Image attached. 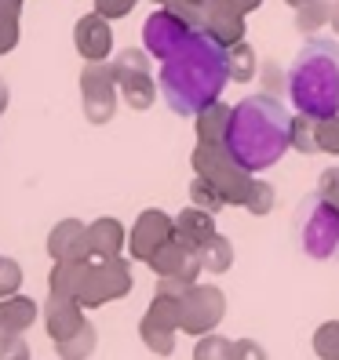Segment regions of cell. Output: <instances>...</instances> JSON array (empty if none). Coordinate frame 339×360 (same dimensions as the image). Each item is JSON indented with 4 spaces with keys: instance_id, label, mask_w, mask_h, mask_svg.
<instances>
[{
    "instance_id": "cell-45",
    "label": "cell",
    "mask_w": 339,
    "mask_h": 360,
    "mask_svg": "<svg viewBox=\"0 0 339 360\" xmlns=\"http://www.w3.org/2000/svg\"><path fill=\"white\" fill-rule=\"evenodd\" d=\"M8 98H11V91H8V84H4V77H0V113L8 110Z\"/></svg>"
},
{
    "instance_id": "cell-40",
    "label": "cell",
    "mask_w": 339,
    "mask_h": 360,
    "mask_svg": "<svg viewBox=\"0 0 339 360\" xmlns=\"http://www.w3.org/2000/svg\"><path fill=\"white\" fill-rule=\"evenodd\" d=\"M30 342H26V335H11L4 346H0V360H30Z\"/></svg>"
},
{
    "instance_id": "cell-21",
    "label": "cell",
    "mask_w": 339,
    "mask_h": 360,
    "mask_svg": "<svg viewBox=\"0 0 339 360\" xmlns=\"http://www.w3.org/2000/svg\"><path fill=\"white\" fill-rule=\"evenodd\" d=\"M88 262H92V259H88ZM88 262H84V259H62V262H51L48 291L77 299V291H80V284H84V273H88Z\"/></svg>"
},
{
    "instance_id": "cell-18",
    "label": "cell",
    "mask_w": 339,
    "mask_h": 360,
    "mask_svg": "<svg viewBox=\"0 0 339 360\" xmlns=\"http://www.w3.org/2000/svg\"><path fill=\"white\" fill-rule=\"evenodd\" d=\"M117 88H121V98L128 110L142 113L150 110L161 95V84H154V73H121L117 77Z\"/></svg>"
},
{
    "instance_id": "cell-49",
    "label": "cell",
    "mask_w": 339,
    "mask_h": 360,
    "mask_svg": "<svg viewBox=\"0 0 339 360\" xmlns=\"http://www.w3.org/2000/svg\"><path fill=\"white\" fill-rule=\"evenodd\" d=\"M328 200H332V204H335V207H339V193H335V197H328Z\"/></svg>"
},
{
    "instance_id": "cell-4",
    "label": "cell",
    "mask_w": 339,
    "mask_h": 360,
    "mask_svg": "<svg viewBox=\"0 0 339 360\" xmlns=\"http://www.w3.org/2000/svg\"><path fill=\"white\" fill-rule=\"evenodd\" d=\"M132 291V262L128 259H92L84 284L77 291V302L84 309H99L106 302H117Z\"/></svg>"
},
{
    "instance_id": "cell-30",
    "label": "cell",
    "mask_w": 339,
    "mask_h": 360,
    "mask_svg": "<svg viewBox=\"0 0 339 360\" xmlns=\"http://www.w3.org/2000/svg\"><path fill=\"white\" fill-rule=\"evenodd\" d=\"M194 360H234V338H226V335H219V331L197 335Z\"/></svg>"
},
{
    "instance_id": "cell-9",
    "label": "cell",
    "mask_w": 339,
    "mask_h": 360,
    "mask_svg": "<svg viewBox=\"0 0 339 360\" xmlns=\"http://www.w3.org/2000/svg\"><path fill=\"white\" fill-rule=\"evenodd\" d=\"M190 33H194V30H190L179 15H172L168 8H157V11L142 22V48L150 51L154 58L164 62L168 55H175V51L186 44Z\"/></svg>"
},
{
    "instance_id": "cell-19",
    "label": "cell",
    "mask_w": 339,
    "mask_h": 360,
    "mask_svg": "<svg viewBox=\"0 0 339 360\" xmlns=\"http://www.w3.org/2000/svg\"><path fill=\"white\" fill-rule=\"evenodd\" d=\"M234 150L226 142H197L194 153H190V164H194V175H204V179H216L219 172H226L234 164Z\"/></svg>"
},
{
    "instance_id": "cell-28",
    "label": "cell",
    "mask_w": 339,
    "mask_h": 360,
    "mask_svg": "<svg viewBox=\"0 0 339 360\" xmlns=\"http://www.w3.org/2000/svg\"><path fill=\"white\" fill-rule=\"evenodd\" d=\"M18 18H23V0H0V55L15 51V44H18Z\"/></svg>"
},
{
    "instance_id": "cell-26",
    "label": "cell",
    "mask_w": 339,
    "mask_h": 360,
    "mask_svg": "<svg viewBox=\"0 0 339 360\" xmlns=\"http://www.w3.org/2000/svg\"><path fill=\"white\" fill-rule=\"evenodd\" d=\"M175 328H164L157 321H150V316H142L139 321V338H142V346L150 349L154 356H172L175 353Z\"/></svg>"
},
{
    "instance_id": "cell-29",
    "label": "cell",
    "mask_w": 339,
    "mask_h": 360,
    "mask_svg": "<svg viewBox=\"0 0 339 360\" xmlns=\"http://www.w3.org/2000/svg\"><path fill=\"white\" fill-rule=\"evenodd\" d=\"M190 204L211 211V215H219L223 207H230L226 197H223V189L211 182V179H204V175H194V182H190Z\"/></svg>"
},
{
    "instance_id": "cell-35",
    "label": "cell",
    "mask_w": 339,
    "mask_h": 360,
    "mask_svg": "<svg viewBox=\"0 0 339 360\" xmlns=\"http://www.w3.org/2000/svg\"><path fill=\"white\" fill-rule=\"evenodd\" d=\"M317 153L339 157V113L317 117Z\"/></svg>"
},
{
    "instance_id": "cell-10",
    "label": "cell",
    "mask_w": 339,
    "mask_h": 360,
    "mask_svg": "<svg viewBox=\"0 0 339 360\" xmlns=\"http://www.w3.org/2000/svg\"><path fill=\"white\" fill-rule=\"evenodd\" d=\"M73 48L80 51L84 62H102L110 58L113 51V30H110V18L92 11V15H80L77 26H73Z\"/></svg>"
},
{
    "instance_id": "cell-36",
    "label": "cell",
    "mask_w": 339,
    "mask_h": 360,
    "mask_svg": "<svg viewBox=\"0 0 339 360\" xmlns=\"http://www.w3.org/2000/svg\"><path fill=\"white\" fill-rule=\"evenodd\" d=\"M172 15H179L190 30H201L204 26V0H168L164 4Z\"/></svg>"
},
{
    "instance_id": "cell-11",
    "label": "cell",
    "mask_w": 339,
    "mask_h": 360,
    "mask_svg": "<svg viewBox=\"0 0 339 360\" xmlns=\"http://www.w3.org/2000/svg\"><path fill=\"white\" fill-rule=\"evenodd\" d=\"M48 255L51 262H62V259H92V248H88V222L80 219H62L51 226L48 233Z\"/></svg>"
},
{
    "instance_id": "cell-27",
    "label": "cell",
    "mask_w": 339,
    "mask_h": 360,
    "mask_svg": "<svg viewBox=\"0 0 339 360\" xmlns=\"http://www.w3.org/2000/svg\"><path fill=\"white\" fill-rule=\"evenodd\" d=\"M332 4L335 0H307V4H300L295 8V30H300L303 37H314L321 26H328Z\"/></svg>"
},
{
    "instance_id": "cell-12",
    "label": "cell",
    "mask_w": 339,
    "mask_h": 360,
    "mask_svg": "<svg viewBox=\"0 0 339 360\" xmlns=\"http://www.w3.org/2000/svg\"><path fill=\"white\" fill-rule=\"evenodd\" d=\"M245 18L248 15L226 8L223 0H204V26H201V33H208L216 44L230 48V44H238V40H245V33H248Z\"/></svg>"
},
{
    "instance_id": "cell-14",
    "label": "cell",
    "mask_w": 339,
    "mask_h": 360,
    "mask_svg": "<svg viewBox=\"0 0 339 360\" xmlns=\"http://www.w3.org/2000/svg\"><path fill=\"white\" fill-rule=\"evenodd\" d=\"M211 233H219L216 229V215L211 211H204V207H197V204H190V207H183L179 215H175V240L183 244V248H190V251H197Z\"/></svg>"
},
{
    "instance_id": "cell-38",
    "label": "cell",
    "mask_w": 339,
    "mask_h": 360,
    "mask_svg": "<svg viewBox=\"0 0 339 360\" xmlns=\"http://www.w3.org/2000/svg\"><path fill=\"white\" fill-rule=\"evenodd\" d=\"M18 288H23V266H18L15 259H4V255H0V299L15 295Z\"/></svg>"
},
{
    "instance_id": "cell-13",
    "label": "cell",
    "mask_w": 339,
    "mask_h": 360,
    "mask_svg": "<svg viewBox=\"0 0 339 360\" xmlns=\"http://www.w3.org/2000/svg\"><path fill=\"white\" fill-rule=\"evenodd\" d=\"M80 328H84V306L77 299H70V295L48 291V299H44V331L51 335V342H62V338H70Z\"/></svg>"
},
{
    "instance_id": "cell-16",
    "label": "cell",
    "mask_w": 339,
    "mask_h": 360,
    "mask_svg": "<svg viewBox=\"0 0 339 360\" xmlns=\"http://www.w3.org/2000/svg\"><path fill=\"white\" fill-rule=\"evenodd\" d=\"M37 302L26 299V295H8V299H0V346L8 342L11 335H26V328H33L37 321Z\"/></svg>"
},
{
    "instance_id": "cell-42",
    "label": "cell",
    "mask_w": 339,
    "mask_h": 360,
    "mask_svg": "<svg viewBox=\"0 0 339 360\" xmlns=\"http://www.w3.org/2000/svg\"><path fill=\"white\" fill-rule=\"evenodd\" d=\"M339 193V167H325L321 175H317V197H335Z\"/></svg>"
},
{
    "instance_id": "cell-15",
    "label": "cell",
    "mask_w": 339,
    "mask_h": 360,
    "mask_svg": "<svg viewBox=\"0 0 339 360\" xmlns=\"http://www.w3.org/2000/svg\"><path fill=\"white\" fill-rule=\"evenodd\" d=\"M230 124H234V105L216 98L201 105L194 113V131H197V142H226L230 139Z\"/></svg>"
},
{
    "instance_id": "cell-44",
    "label": "cell",
    "mask_w": 339,
    "mask_h": 360,
    "mask_svg": "<svg viewBox=\"0 0 339 360\" xmlns=\"http://www.w3.org/2000/svg\"><path fill=\"white\" fill-rule=\"evenodd\" d=\"M223 4H226V8H234V11H241V15H252V11L263 4V0H223Z\"/></svg>"
},
{
    "instance_id": "cell-24",
    "label": "cell",
    "mask_w": 339,
    "mask_h": 360,
    "mask_svg": "<svg viewBox=\"0 0 339 360\" xmlns=\"http://www.w3.org/2000/svg\"><path fill=\"white\" fill-rule=\"evenodd\" d=\"M288 146L295 153H303V157H314L317 153V117L295 110L292 124H288Z\"/></svg>"
},
{
    "instance_id": "cell-25",
    "label": "cell",
    "mask_w": 339,
    "mask_h": 360,
    "mask_svg": "<svg viewBox=\"0 0 339 360\" xmlns=\"http://www.w3.org/2000/svg\"><path fill=\"white\" fill-rule=\"evenodd\" d=\"M95 346H99V331H95V324L84 321L80 331H73L70 338L55 342V353H58V360H88L95 353Z\"/></svg>"
},
{
    "instance_id": "cell-41",
    "label": "cell",
    "mask_w": 339,
    "mask_h": 360,
    "mask_svg": "<svg viewBox=\"0 0 339 360\" xmlns=\"http://www.w3.org/2000/svg\"><path fill=\"white\" fill-rule=\"evenodd\" d=\"M234 360H270L266 349L256 342V338H238L234 342Z\"/></svg>"
},
{
    "instance_id": "cell-22",
    "label": "cell",
    "mask_w": 339,
    "mask_h": 360,
    "mask_svg": "<svg viewBox=\"0 0 339 360\" xmlns=\"http://www.w3.org/2000/svg\"><path fill=\"white\" fill-rule=\"evenodd\" d=\"M194 255H197V262H201L204 273H226L230 266H234V244H230L223 233H211V237L194 251Z\"/></svg>"
},
{
    "instance_id": "cell-46",
    "label": "cell",
    "mask_w": 339,
    "mask_h": 360,
    "mask_svg": "<svg viewBox=\"0 0 339 360\" xmlns=\"http://www.w3.org/2000/svg\"><path fill=\"white\" fill-rule=\"evenodd\" d=\"M328 26H332V30H335V37H339V0L332 4V18H328Z\"/></svg>"
},
{
    "instance_id": "cell-33",
    "label": "cell",
    "mask_w": 339,
    "mask_h": 360,
    "mask_svg": "<svg viewBox=\"0 0 339 360\" xmlns=\"http://www.w3.org/2000/svg\"><path fill=\"white\" fill-rule=\"evenodd\" d=\"M150 51L146 48H124V51H117L113 55V73L121 77V73H150Z\"/></svg>"
},
{
    "instance_id": "cell-5",
    "label": "cell",
    "mask_w": 339,
    "mask_h": 360,
    "mask_svg": "<svg viewBox=\"0 0 339 360\" xmlns=\"http://www.w3.org/2000/svg\"><path fill=\"white\" fill-rule=\"evenodd\" d=\"M117 98H121V88H117V73H113V62H88L80 70V105H84V117L88 124H110L113 113H117Z\"/></svg>"
},
{
    "instance_id": "cell-32",
    "label": "cell",
    "mask_w": 339,
    "mask_h": 360,
    "mask_svg": "<svg viewBox=\"0 0 339 360\" xmlns=\"http://www.w3.org/2000/svg\"><path fill=\"white\" fill-rule=\"evenodd\" d=\"M314 356L317 360H339V321H325L314 331Z\"/></svg>"
},
{
    "instance_id": "cell-37",
    "label": "cell",
    "mask_w": 339,
    "mask_h": 360,
    "mask_svg": "<svg viewBox=\"0 0 339 360\" xmlns=\"http://www.w3.org/2000/svg\"><path fill=\"white\" fill-rule=\"evenodd\" d=\"M259 80H263V91L266 95H278L281 98L288 91V73L281 70V62H273V58L259 66Z\"/></svg>"
},
{
    "instance_id": "cell-17",
    "label": "cell",
    "mask_w": 339,
    "mask_h": 360,
    "mask_svg": "<svg viewBox=\"0 0 339 360\" xmlns=\"http://www.w3.org/2000/svg\"><path fill=\"white\" fill-rule=\"evenodd\" d=\"M124 244H128V233L117 219H95L88 222V248H92V259H117Z\"/></svg>"
},
{
    "instance_id": "cell-3",
    "label": "cell",
    "mask_w": 339,
    "mask_h": 360,
    "mask_svg": "<svg viewBox=\"0 0 339 360\" xmlns=\"http://www.w3.org/2000/svg\"><path fill=\"white\" fill-rule=\"evenodd\" d=\"M288 95L295 110L310 117L339 113V48L335 44H310L295 55V66L288 73Z\"/></svg>"
},
{
    "instance_id": "cell-20",
    "label": "cell",
    "mask_w": 339,
    "mask_h": 360,
    "mask_svg": "<svg viewBox=\"0 0 339 360\" xmlns=\"http://www.w3.org/2000/svg\"><path fill=\"white\" fill-rule=\"evenodd\" d=\"M219 189H223V197H226V204L230 207H241L245 200H248V193H252V182H256V172H248V167L241 164V160H234L226 167V172H219L216 179Z\"/></svg>"
},
{
    "instance_id": "cell-39",
    "label": "cell",
    "mask_w": 339,
    "mask_h": 360,
    "mask_svg": "<svg viewBox=\"0 0 339 360\" xmlns=\"http://www.w3.org/2000/svg\"><path fill=\"white\" fill-rule=\"evenodd\" d=\"M139 4V0H95V11L106 15L113 22V18H124V15H132V8Z\"/></svg>"
},
{
    "instance_id": "cell-48",
    "label": "cell",
    "mask_w": 339,
    "mask_h": 360,
    "mask_svg": "<svg viewBox=\"0 0 339 360\" xmlns=\"http://www.w3.org/2000/svg\"><path fill=\"white\" fill-rule=\"evenodd\" d=\"M150 4H157V8H164V4H168V0H150Z\"/></svg>"
},
{
    "instance_id": "cell-7",
    "label": "cell",
    "mask_w": 339,
    "mask_h": 360,
    "mask_svg": "<svg viewBox=\"0 0 339 360\" xmlns=\"http://www.w3.org/2000/svg\"><path fill=\"white\" fill-rule=\"evenodd\" d=\"M303 248L307 255L314 259H328L332 251L339 248V207L325 197H317L307 207V219H303Z\"/></svg>"
},
{
    "instance_id": "cell-34",
    "label": "cell",
    "mask_w": 339,
    "mask_h": 360,
    "mask_svg": "<svg viewBox=\"0 0 339 360\" xmlns=\"http://www.w3.org/2000/svg\"><path fill=\"white\" fill-rule=\"evenodd\" d=\"M146 316H150V321H157V324H164V328H175V331H179V299L157 291L154 302H150V309H146Z\"/></svg>"
},
{
    "instance_id": "cell-6",
    "label": "cell",
    "mask_w": 339,
    "mask_h": 360,
    "mask_svg": "<svg viewBox=\"0 0 339 360\" xmlns=\"http://www.w3.org/2000/svg\"><path fill=\"white\" fill-rule=\"evenodd\" d=\"M226 316V295L216 284H194L179 295V331L183 335H208L223 324Z\"/></svg>"
},
{
    "instance_id": "cell-43",
    "label": "cell",
    "mask_w": 339,
    "mask_h": 360,
    "mask_svg": "<svg viewBox=\"0 0 339 360\" xmlns=\"http://www.w3.org/2000/svg\"><path fill=\"white\" fill-rule=\"evenodd\" d=\"M190 288H194V284H190L186 277H157V291H161V295H172V299L186 295Z\"/></svg>"
},
{
    "instance_id": "cell-8",
    "label": "cell",
    "mask_w": 339,
    "mask_h": 360,
    "mask_svg": "<svg viewBox=\"0 0 339 360\" xmlns=\"http://www.w3.org/2000/svg\"><path fill=\"white\" fill-rule=\"evenodd\" d=\"M172 237H175V215H168L161 207H146L135 219V226L128 229V251H132V259L150 262L154 251L164 248Z\"/></svg>"
},
{
    "instance_id": "cell-2",
    "label": "cell",
    "mask_w": 339,
    "mask_h": 360,
    "mask_svg": "<svg viewBox=\"0 0 339 360\" xmlns=\"http://www.w3.org/2000/svg\"><path fill=\"white\" fill-rule=\"evenodd\" d=\"M288 124L292 117L278 95H252L241 105H234V124H230L226 146L248 172H263V167L278 164L292 146H288Z\"/></svg>"
},
{
    "instance_id": "cell-23",
    "label": "cell",
    "mask_w": 339,
    "mask_h": 360,
    "mask_svg": "<svg viewBox=\"0 0 339 360\" xmlns=\"http://www.w3.org/2000/svg\"><path fill=\"white\" fill-rule=\"evenodd\" d=\"M226 73L234 84H248L259 77V58H256V48L248 40H238V44L226 48Z\"/></svg>"
},
{
    "instance_id": "cell-31",
    "label": "cell",
    "mask_w": 339,
    "mask_h": 360,
    "mask_svg": "<svg viewBox=\"0 0 339 360\" xmlns=\"http://www.w3.org/2000/svg\"><path fill=\"white\" fill-rule=\"evenodd\" d=\"M273 204H278V189H273V182H266V179L252 182V193H248V200H245L248 215H270Z\"/></svg>"
},
{
    "instance_id": "cell-47",
    "label": "cell",
    "mask_w": 339,
    "mask_h": 360,
    "mask_svg": "<svg viewBox=\"0 0 339 360\" xmlns=\"http://www.w3.org/2000/svg\"><path fill=\"white\" fill-rule=\"evenodd\" d=\"M285 4H288V8H300V4H307V0H285Z\"/></svg>"
},
{
    "instance_id": "cell-1",
    "label": "cell",
    "mask_w": 339,
    "mask_h": 360,
    "mask_svg": "<svg viewBox=\"0 0 339 360\" xmlns=\"http://www.w3.org/2000/svg\"><path fill=\"white\" fill-rule=\"evenodd\" d=\"M230 80L226 73V48L216 44L208 33L194 30L190 40L161 62V95L172 105V113L194 117L201 105L216 102L223 95V84Z\"/></svg>"
}]
</instances>
